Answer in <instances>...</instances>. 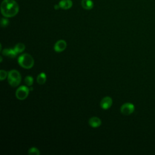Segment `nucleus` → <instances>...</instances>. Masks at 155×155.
I'll list each match as a JSON object with an SVG mask.
<instances>
[{
    "label": "nucleus",
    "mask_w": 155,
    "mask_h": 155,
    "mask_svg": "<svg viewBox=\"0 0 155 155\" xmlns=\"http://www.w3.org/2000/svg\"><path fill=\"white\" fill-rule=\"evenodd\" d=\"M2 15L5 18H12L19 12V5L15 0H4L1 5Z\"/></svg>",
    "instance_id": "1"
},
{
    "label": "nucleus",
    "mask_w": 155,
    "mask_h": 155,
    "mask_svg": "<svg viewBox=\"0 0 155 155\" xmlns=\"http://www.w3.org/2000/svg\"><path fill=\"white\" fill-rule=\"evenodd\" d=\"M18 64L25 69H30L34 65V59L31 55L27 53H24L21 55L18 59Z\"/></svg>",
    "instance_id": "2"
},
{
    "label": "nucleus",
    "mask_w": 155,
    "mask_h": 155,
    "mask_svg": "<svg viewBox=\"0 0 155 155\" xmlns=\"http://www.w3.org/2000/svg\"><path fill=\"white\" fill-rule=\"evenodd\" d=\"M8 84L13 87H17L21 83V76L19 72L16 70H12L8 73Z\"/></svg>",
    "instance_id": "3"
},
{
    "label": "nucleus",
    "mask_w": 155,
    "mask_h": 155,
    "mask_svg": "<svg viewBox=\"0 0 155 155\" xmlns=\"http://www.w3.org/2000/svg\"><path fill=\"white\" fill-rule=\"evenodd\" d=\"M30 89L26 86L19 87L16 91V96L19 100H24L26 99L29 94Z\"/></svg>",
    "instance_id": "4"
},
{
    "label": "nucleus",
    "mask_w": 155,
    "mask_h": 155,
    "mask_svg": "<svg viewBox=\"0 0 155 155\" xmlns=\"http://www.w3.org/2000/svg\"><path fill=\"white\" fill-rule=\"evenodd\" d=\"M134 111V106L131 103H125L120 107V112L124 115H130Z\"/></svg>",
    "instance_id": "5"
},
{
    "label": "nucleus",
    "mask_w": 155,
    "mask_h": 155,
    "mask_svg": "<svg viewBox=\"0 0 155 155\" xmlns=\"http://www.w3.org/2000/svg\"><path fill=\"white\" fill-rule=\"evenodd\" d=\"M113 104L112 99L109 96H106L104 97L100 103L101 107L104 110H107L111 107Z\"/></svg>",
    "instance_id": "6"
},
{
    "label": "nucleus",
    "mask_w": 155,
    "mask_h": 155,
    "mask_svg": "<svg viewBox=\"0 0 155 155\" xmlns=\"http://www.w3.org/2000/svg\"><path fill=\"white\" fill-rule=\"evenodd\" d=\"M67 47V43L64 40H59L56 42L54 46V50L56 52H62Z\"/></svg>",
    "instance_id": "7"
},
{
    "label": "nucleus",
    "mask_w": 155,
    "mask_h": 155,
    "mask_svg": "<svg viewBox=\"0 0 155 155\" xmlns=\"http://www.w3.org/2000/svg\"><path fill=\"white\" fill-rule=\"evenodd\" d=\"M89 125L93 128H97L101 126L102 122L101 120L97 117H92L88 120Z\"/></svg>",
    "instance_id": "8"
},
{
    "label": "nucleus",
    "mask_w": 155,
    "mask_h": 155,
    "mask_svg": "<svg viewBox=\"0 0 155 155\" xmlns=\"http://www.w3.org/2000/svg\"><path fill=\"white\" fill-rule=\"evenodd\" d=\"M60 8L64 10H67L70 8L73 5L71 0H61L59 2Z\"/></svg>",
    "instance_id": "9"
},
{
    "label": "nucleus",
    "mask_w": 155,
    "mask_h": 155,
    "mask_svg": "<svg viewBox=\"0 0 155 155\" xmlns=\"http://www.w3.org/2000/svg\"><path fill=\"white\" fill-rule=\"evenodd\" d=\"M2 54L4 56L10 57L11 58H13L16 56L18 53L14 49H8L5 48L2 51Z\"/></svg>",
    "instance_id": "10"
},
{
    "label": "nucleus",
    "mask_w": 155,
    "mask_h": 155,
    "mask_svg": "<svg viewBox=\"0 0 155 155\" xmlns=\"http://www.w3.org/2000/svg\"><path fill=\"white\" fill-rule=\"evenodd\" d=\"M81 5L84 9L91 10L93 8L94 4L92 0H82Z\"/></svg>",
    "instance_id": "11"
},
{
    "label": "nucleus",
    "mask_w": 155,
    "mask_h": 155,
    "mask_svg": "<svg viewBox=\"0 0 155 155\" xmlns=\"http://www.w3.org/2000/svg\"><path fill=\"white\" fill-rule=\"evenodd\" d=\"M46 79H47V76L45 73L42 72L37 77V82L39 84H44L45 81H46Z\"/></svg>",
    "instance_id": "12"
},
{
    "label": "nucleus",
    "mask_w": 155,
    "mask_h": 155,
    "mask_svg": "<svg viewBox=\"0 0 155 155\" xmlns=\"http://www.w3.org/2000/svg\"><path fill=\"white\" fill-rule=\"evenodd\" d=\"M25 48V46L24 44L22 43H18L15 48H14V50L18 53H21L22 52Z\"/></svg>",
    "instance_id": "13"
},
{
    "label": "nucleus",
    "mask_w": 155,
    "mask_h": 155,
    "mask_svg": "<svg viewBox=\"0 0 155 155\" xmlns=\"http://www.w3.org/2000/svg\"><path fill=\"white\" fill-rule=\"evenodd\" d=\"M28 154L29 155H39L40 152L39 150L36 147H31L28 150Z\"/></svg>",
    "instance_id": "14"
},
{
    "label": "nucleus",
    "mask_w": 155,
    "mask_h": 155,
    "mask_svg": "<svg viewBox=\"0 0 155 155\" xmlns=\"http://www.w3.org/2000/svg\"><path fill=\"white\" fill-rule=\"evenodd\" d=\"M25 83L27 86L32 85L33 83V79L31 76H27L25 78Z\"/></svg>",
    "instance_id": "15"
},
{
    "label": "nucleus",
    "mask_w": 155,
    "mask_h": 155,
    "mask_svg": "<svg viewBox=\"0 0 155 155\" xmlns=\"http://www.w3.org/2000/svg\"><path fill=\"white\" fill-rule=\"evenodd\" d=\"M7 76H8V73L4 70H1V71H0V80L3 81L4 79H5L7 78Z\"/></svg>",
    "instance_id": "16"
},
{
    "label": "nucleus",
    "mask_w": 155,
    "mask_h": 155,
    "mask_svg": "<svg viewBox=\"0 0 155 155\" xmlns=\"http://www.w3.org/2000/svg\"><path fill=\"white\" fill-rule=\"evenodd\" d=\"M9 24V21L5 18H2L1 19V25L2 27H7Z\"/></svg>",
    "instance_id": "17"
},
{
    "label": "nucleus",
    "mask_w": 155,
    "mask_h": 155,
    "mask_svg": "<svg viewBox=\"0 0 155 155\" xmlns=\"http://www.w3.org/2000/svg\"><path fill=\"white\" fill-rule=\"evenodd\" d=\"M54 8L55 10H58L60 8V6H59V4H56V5H54Z\"/></svg>",
    "instance_id": "18"
},
{
    "label": "nucleus",
    "mask_w": 155,
    "mask_h": 155,
    "mask_svg": "<svg viewBox=\"0 0 155 155\" xmlns=\"http://www.w3.org/2000/svg\"><path fill=\"white\" fill-rule=\"evenodd\" d=\"M0 59H1V62H2V58L1 56L0 57Z\"/></svg>",
    "instance_id": "19"
},
{
    "label": "nucleus",
    "mask_w": 155,
    "mask_h": 155,
    "mask_svg": "<svg viewBox=\"0 0 155 155\" xmlns=\"http://www.w3.org/2000/svg\"><path fill=\"white\" fill-rule=\"evenodd\" d=\"M30 90H33V88H30Z\"/></svg>",
    "instance_id": "20"
}]
</instances>
